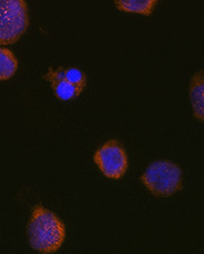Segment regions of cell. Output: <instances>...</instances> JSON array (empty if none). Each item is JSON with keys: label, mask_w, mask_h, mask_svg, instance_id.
<instances>
[{"label": "cell", "mask_w": 204, "mask_h": 254, "mask_svg": "<svg viewBox=\"0 0 204 254\" xmlns=\"http://www.w3.org/2000/svg\"><path fill=\"white\" fill-rule=\"evenodd\" d=\"M30 247L38 252H56L63 246L66 228L63 221L50 210L36 205L27 227Z\"/></svg>", "instance_id": "obj_1"}, {"label": "cell", "mask_w": 204, "mask_h": 254, "mask_svg": "<svg viewBox=\"0 0 204 254\" xmlns=\"http://www.w3.org/2000/svg\"><path fill=\"white\" fill-rule=\"evenodd\" d=\"M141 182L155 196H171L182 190V170L177 163L156 160L145 169L141 176Z\"/></svg>", "instance_id": "obj_2"}, {"label": "cell", "mask_w": 204, "mask_h": 254, "mask_svg": "<svg viewBox=\"0 0 204 254\" xmlns=\"http://www.w3.org/2000/svg\"><path fill=\"white\" fill-rule=\"evenodd\" d=\"M29 26L25 0H0V45H12Z\"/></svg>", "instance_id": "obj_3"}, {"label": "cell", "mask_w": 204, "mask_h": 254, "mask_svg": "<svg viewBox=\"0 0 204 254\" xmlns=\"http://www.w3.org/2000/svg\"><path fill=\"white\" fill-rule=\"evenodd\" d=\"M93 161L104 176L119 180L128 170V156L122 144L117 140H109L99 148L93 156Z\"/></svg>", "instance_id": "obj_4"}, {"label": "cell", "mask_w": 204, "mask_h": 254, "mask_svg": "<svg viewBox=\"0 0 204 254\" xmlns=\"http://www.w3.org/2000/svg\"><path fill=\"white\" fill-rule=\"evenodd\" d=\"M45 78L51 83L52 90H54L57 98L63 101H70L78 98L81 95L84 89L80 88L66 77L64 68L49 69L48 72L45 74Z\"/></svg>", "instance_id": "obj_5"}, {"label": "cell", "mask_w": 204, "mask_h": 254, "mask_svg": "<svg viewBox=\"0 0 204 254\" xmlns=\"http://www.w3.org/2000/svg\"><path fill=\"white\" fill-rule=\"evenodd\" d=\"M193 116L204 122V69L193 74L189 87Z\"/></svg>", "instance_id": "obj_6"}, {"label": "cell", "mask_w": 204, "mask_h": 254, "mask_svg": "<svg viewBox=\"0 0 204 254\" xmlns=\"http://www.w3.org/2000/svg\"><path fill=\"white\" fill-rule=\"evenodd\" d=\"M159 0H115L118 10L130 13H139L142 16H150Z\"/></svg>", "instance_id": "obj_7"}, {"label": "cell", "mask_w": 204, "mask_h": 254, "mask_svg": "<svg viewBox=\"0 0 204 254\" xmlns=\"http://www.w3.org/2000/svg\"><path fill=\"white\" fill-rule=\"evenodd\" d=\"M18 69V61L10 50L0 48V81L10 79Z\"/></svg>", "instance_id": "obj_8"}, {"label": "cell", "mask_w": 204, "mask_h": 254, "mask_svg": "<svg viewBox=\"0 0 204 254\" xmlns=\"http://www.w3.org/2000/svg\"><path fill=\"white\" fill-rule=\"evenodd\" d=\"M64 72L71 82L77 84L80 88L84 89L85 84H87V77L81 70L78 68H64Z\"/></svg>", "instance_id": "obj_9"}]
</instances>
